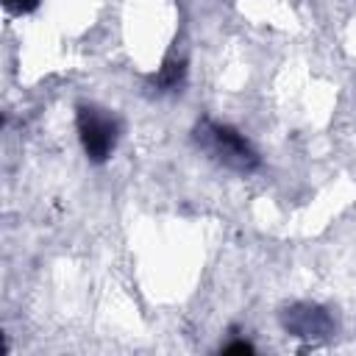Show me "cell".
Returning a JSON list of instances; mask_svg holds the SVG:
<instances>
[{
	"label": "cell",
	"mask_w": 356,
	"mask_h": 356,
	"mask_svg": "<svg viewBox=\"0 0 356 356\" xmlns=\"http://www.w3.org/2000/svg\"><path fill=\"white\" fill-rule=\"evenodd\" d=\"M75 125H78V139L83 145V153L89 161L103 164L120 139V122L111 111L100 108V106H78L75 114Z\"/></svg>",
	"instance_id": "2"
},
{
	"label": "cell",
	"mask_w": 356,
	"mask_h": 356,
	"mask_svg": "<svg viewBox=\"0 0 356 356\" xmlns=\"http://www.w3.org/2000/svg\"><path fill=\"white\" fill-rule=\"evenodd\" d=\"M253 348L248 345V342H231V345H225L222 348V353H250Z\"/></svg>",
	"instance_id": "5"
},
{
	"label": "cell",
	"mask_w": 356,
	"mask_h": 356,
	"mask_svg": "<svg viewBox=\"0 0 356 356\" xmlns=\"http://www.w3.org/2000/svg\"><path fill=\"white\" fill-rule=\"evenodd\" d=\"M184 78H186V61L184 58H167L161 72H159V78H156V83H159V89L172 92V89H178L184 83Z\"/></svg>",
	"instance_id": "4"
},
{
	"label": "cell",
	"mask_w": 356,
	"mask_h": 356,
	"mask_svg": "<svg viewBox=\"0 0 356 356\" xmlns=\"http://www.w3.org/2000/svg\"><path fill=\"white\" fill-rule=\"evenodd\" d=\"M192 134L203 153H209L217 164H222L234 172H253L261 164L256 147L245 139V134H239L236 128H231L225 122L200 120Z\"/></svg>",
	"instance_id": "1"
},
{
	"label": "cell",
	"mask_w": 356,
	"mask_h": 356,
	"mask_svg": "<svg viewBox=\"0 0 356 356\" xmlns=\"http://www.w3.org/2000/svg\"><path fill=\"white\" fill-rule=\"evenodd\" d=\"M281 325L298 339H325L334 334V317L317 303H292L281 312Z\"/></svg>",
	"instance_id": "3"
}]
</instances>
